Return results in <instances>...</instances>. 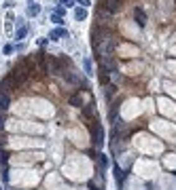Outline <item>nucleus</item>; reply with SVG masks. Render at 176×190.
<instances>
[{
    "label": "nucleus",
    "instance_id": "obj_1",
    "mask_svg": "<svg viewBox=\"0 0 176 190\" xmlns=\"http://www.w3.org/2000/svg\"><path fill=\"white\" fill-rule=\"evenodd\" d=\"M91 47L98 53V59H100V57H106V55H113V51L119 47V38L110 28L95 25L94 32H91Z\"/></svg>",
    "mask_w": 176,
    "mask_h": 190
},
{
    "label": "nucleus",
    "instance_id": "obj_2",
    "mask_svg": "<svg viewBox=\"0 0 176 190\" xmlns=\"http://www.w3.org/2000/svg\"><path fill=\"white\" fill-rule=\"evenodd\" d=\"M100 68H102V72H106V74H110V72H117V57H115V55L100 57Z\"/></svg>",
    "mask_w": 176,
    "mask_h": 190
},
{
    "label": "nucleus",
    "instance_id": "obj_3",
    "mask_svg": "<svg viewBox=\"0 0 176 190\" xmlns=\"http://www.w3.org/2000/svg\"><path fill=\"white\" fill-rule=\"evenodd\" d=\"M62 59L59 57H47V70L51 74H62Z\"/></svg>",
    "mask_w": 176,
    "mask_h": 190
},
{
    "label": "nucleus",
    "instance_id": "obj_4",
    "mask_svg": "<svg viewBox=\"0 0 176 190\" xmlns=\"http://www.w3.org/2000/svg\"><path fill=\"white\" fill-rule=\"evenodd\" d=\"M100 9L108 13H117L121 9V0H100Z\"/></svg>",
    "mask_w": 176,
    "mask_h": 190
},
{
    "label": "nucleus",
    "instance_id": "obj_5",
    "mask_svg": "<svg viewBox=\"0 0 176 190\" xmlns=\"http://www.w3.org/2000/svg\"><path fill=\"white\" fill-rule=\"evenodd\" d=\"M134 17H136L138 25H140V28H144V24H146V15H144V11H142L140 6H136V9H134Z\"/></svg>",
    "mask_w": 176,
    "mask_h": 190
},
{
    "label": "nucleus",
    "instance_id": "obj_6",
    "mask_svg": "<svg viewBox=\"0 0 176 190\" xmlns=\"http://www.w3.org/2000/svg\"><path fill=\"white\" fill-rule=\"evenodd\" d=\"M49 38L51 40H59V38H68V32L64 30V28H55L51 34H49Z\"/></svg>",
    "mask_w": 176,
    "mask_h": 190
},
{
    "label": "nucleus",
    "instance_id": "obj_7",
    "mask_svg": "<svg viewBox=\"0 0 176 190\" xmlns=\"http://www.w3.org/2000/svg\"><path fill=\"white\" fill-rule=\"evenodd\" d=\"M62 74H64V80H66V83H70V84H79V83H81L79 76H76L74 72H66V70H64Z\"/></svg>",
    "mask_w": 176,
    "mask_h": 190
},
{
    "label": "nucleus",
    "instance_id": "obj_8",
    "mask_svg": "<svg viewBox=\"0 0 176 190\" xmlns=\"http://www.w3.org/2000/svg\"><path fill=\"white\" fill-rule=\"evenodd\" d=\"M38 13H40V6L36 4L34 0H30V2H28V15H30V17H36Z\"/></svg>",
    "mask_w": 176,
    "mask_h": 190
},
{
    "label": "nucleus",
    "instance_id": "obj_9",
    "mask_svg": "<svg viewBox=\"0 0 176 190\" xmlns=\"http://www.w3.org/2000/svg\"><path fill=\"white\" fill-rule=\"evenodd\" d=\"M68 104L70 106H76V108H83V95L79 93V95H72L70 99H68Z\"/></svg>",
    "mask_w": 176,
    "mask_h": 190
},
{
    "label": "nucleus",
    "instance_id": "obj_10",
    "mask_svg": "<svg viewBox=\"0 0 176 190\" xmlns=\"http://www.w3.org/2000/svg\"><path fill=\"white\" fill-rule=\"evenodd\" d=\"M9 104H11V101H9V97H7L4 93H0V112H4V110L9 108Z\"/></svg>",
    "mask_w": 176,
    "mask_h": 190
},
{
    "label": "nucleus",
    "instance_id": "obj_11",
    "mask_svg": "<svg viewBox=\"0 0 176 190\" xmlns=\"http://www.w3.org/2000/svg\"><path fill=\"white\" fill-rule=\"evenodd\" d=\"M25 34H28V28H25V25H19V28H17V32H15V38H17V40H21V38H25Z\"/></svg>",
    "mask_w": 176,
    "mask_h": 190
},
{
    "label": "nucleus",
    "instance_id": "obj_12",
    "mask_svg": "<svg viewBox=\"0 0 176 190\" xmlns=\"http://www.w3.org/2000/svg\"><path fill=\"white\" fill-rule=\"evenodd\" d=\"M74 17H76L79 21H83V19L87 17V11H85V9H76V11H74Z\"/></svg>",
    "mask_w": 176,
    "mask_h": 190
},
{
    "label": "nucleus",
    "instance_id": "obj_13",
    "mask_svg": "<svg viewBox=\"0 0 176 190\" xmlns=\"http://www.w3.org/2000/svg\"><path fill=\"white\" fill-rule=\"evenodd\" d=\"M100 83L104 84V87L108 84V74H106V72H100Z\"/></svg>",
    "mask_w": 176,
    "mask_h": 190
},
{
    "label": "nucleus",
    "instance_id": "obj_14",
    "mask_svg": "<svg viewBox=\"0 0 176 190\" xmlns=\"http://www.w3.org/2000/svg\"><path fill=\"white\" fill-rule=\"evenodd\" d=\"M115 178H117L119 182H121V179L125 178V173H123V171H121V169H115Z\"/></svg>",
    "mask_w": 176,
    "mask_h": 190
},
{
    "label": "nucleus",
    "instance_id": "obj_15",
    "mask_svg": "<svg viewBox=\"0 0 176 190\" xmlns=\"http://www.w3.org/2000/svg\"><path fill=\"white\" fill-rule=\"evenodd\" d=\"M59 4H62V6H72L74 0H59Z\"/></svg>",
    "mask_w": 176,
    "mask_h": 190
},
{
    "label": "nucleus",
    "instance_id": "obj_16",
    "mask_svg": "<svg viewBox=\"0 0 176 190\" xmlns=\"http://www.w3.org/2000/svg\"><path fill=\"white\" fill-rule=\"evenodd\" d=\"M85 70H87V74H91V61L85 59Z\"/></svg>",
    "mask_w": 176,
    "mask_h": 190
},
{
    "label": "nucleus",
    "instance_id": "obj_17",
    "mask_svg": "<svg viewBox=\"0 0 176 190\" xmlns=\"http://www.w3.org/2000/svg\"><path fill=\"white\" fill-rule=\"evenodd\" d=\"M64 13H66V9H64V6H58V11H55V15H59V17H62Z\"/></svg>",
    "mask_w": 176,
    "mask_h": 190
},
{
    "label": "nucleus",
    "instance_id": "obj_18",
    "mask_svg": "<svg viewBox=\"0 0 176 190\" xmlns=\"http://www.w3.org/2000/svg\"><path fill=\"white\" fill-rule=\"evenodd\" d=\"M4 163H7V154H4V152H0V165H4Z\"/></svg>",
    "mask_w": 176,
    "mask_h": 190
},
{
    "label": "nucleus",
    "instance_id": "obj_19",
    "mask_svg": "<svg viewBox=\"0 0 176 190\" xmlns=\"http://www.w3.org/2000/svg\"><path fill=\"white\" fill-rule=\"evenodd\" d=\"M4 53H7V55H11V53H13V47H11V45H7V47H4Z\"/></svg>",
    "mask_w": 176,
    "mask_h": 190
},
{
    "label": "nucleus",
    "instance_id": "obj_20",
    "mask_svg": "<svg viewBox=\"0 0 176 190\" xmlns=\"http://www.w3.org/2000/svg\"><path fill=\"white\" fill-rule=\"evenodd\" d=\"M76 2H79V4H83V9H85V6H89V0H76Z\"/></svg>",
    "mask_w": 176,
    "mask_h": 190
},
{
    "label": "nucleus",
    "instance_id": "obj_21",
    "mask_svg": "<svg viewBox=\"0 0 176 190\" xmlns=\"http://www.w3.org/2000/svg\"><path fill=\"white\" fill-rule=\"evenodd\" d=\"M51 19H53V21H55V24H62V17H59V15H53V17H51Z\"/></svg>",
    "mask_w": 176,
    "mask_h": 190
},
{
    "label": "nucleus",
    "instance_id": "obj_22",
    "mask_svg": "<svg viewBox=\"0 0 176 190\" xmlns=\"http://www.w3.org/2000/svg\"><path fill=\"white\" fill-rule=\"evenodd\" d=\"M2 127H4V119H2V112H0V131H2Z\"/></svg>",
    "mask_w": 176,
    "mask_h": 190
}]
</instances>
